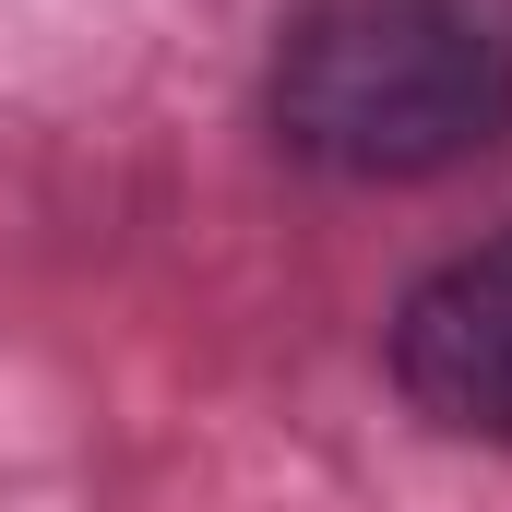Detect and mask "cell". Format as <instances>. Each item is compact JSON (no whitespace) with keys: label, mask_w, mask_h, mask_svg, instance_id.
Wrapping results in <instances>:
<instances>
[{"label":"cell","mask_w":512,"mask_h":512,"mask_svg":"<svg viewBox=\"0 0 512 512\" xmlns=\"http://www.w3.org/2000/svg\"><path fill=\"white\" fill-rule=\"evenodd\" d=\"M274 131L334 179H441L512 131V0H310L274 48Z\"/></svg>","instance_id":"1"},{"label":"cell","mask_w":512,"mask_h":512,"mask_svg":"<svg viewBox=\"0 0 512 512\" xmlns=\"http://www.w3.org/2000/svg\"><path fill=\"white\" fill-rule=\"evenodd\" d=\"M393 382L429 429L512 441V239H477L393 310Z\"/></svg>","instance_id":"2"}]
</instances>
